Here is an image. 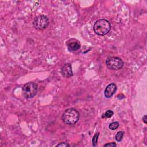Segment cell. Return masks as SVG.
<instances>
[{
    "label": "cell",
    "instance_id": "obj_4",
    "mask_svg": "<svg viewBox=\"0 0 147 147\" xmlns=\"http://www.w3.org/2000/svg\"><path fill=\"white\" fill-rule=\"evenodd\" d=\"M49 21L48 18L45 15H40L36 17L33 21V25L34 28L38 30H42L46 29Z\"/></svg>",
    "mask_w": 147,
    "mask_h": 147
},
{
    "label": "cell",
    "instance_id": "obj_6",
    "mask_svg": "<svg viewBox=\"0 0 147 147\" xmlns=\"http://www.w3.org/2000/svg\"><path fill=\"white\" fill-rule=\"evenodd\" d=\"M117 90V86L115 83H111L108 84L105 89L104 95L106 98H111L115 92Z\"/></svg>",
    "mask_w": 147,
    "mask_h": 147
},
{
    "label": "cell",
    "instance_id": "obj_8",
    "mask_svg": "<svg viewBox=\"0 0 147 147\" xmlns=\"http://www.w3.org/2000/svg\"><path fill=\"white\" fill-rule=\"evenodd\" d=\"M80 48V44L78 41L70 42L68 45V49L69 51H71V52L76 51L79 49Z\"/></svg>",
    "mask_w": 147,
    "mask_h": 147
},
{
    "label": "cell",
    "instance_id": "obj_10",
    "mask_svg": "<svg viewBox=\"0 0 147 147\" xmlns=\"http://www.w3.org/2000/svg\"><path fill=\"white\" fill-rule=\"evenodd\" d=\"M119 123L117 121L115 122H111L109 125V128L110 129V130H116L118 127H119Z\"/></svg>",
    "mask_w": 147,
    "mask_h": 147
},
{
    "label": "cell",
    "instance_id": "obj_12",
    "mask_svg": "<svg viewBox=\"0 0 147 147\" xmlns=\"http://www.w3.org/2000/svg\"><path fill=\"white\" fill-rule=\"evenodd\" d=\"M99 133H97L96 134H94V136H93L92 140V146H95L97 144V142H98V137H99Z\"/></svg>",
    "mask_w": 147,
    "mask_h": 147
},
{
    "label": "cell",
    "instance_id": "obj_2",
    "mask_svg": "<svg viewBox=\"0 0 147 147\" xmlns=\"http://www.w3.org/2000/svg\"><path fill=\"white\" fill-rule=\"evenodd\" d=\"M93 29L97 35L105 36L110 32L111 25L107 20L100 19L96 21L93 26Z\"/></svg>",
    "mask_w": 147,
    "mask_h": 147
},
{
    "label": "cell",
    "instance_id": "obj_9",
    "mask_svg": "<svg viewBox=\"0 0 147 147\" xmlns=\"http://www.w3.org/2000/svg\"><path fill=\"white\" fill-rule=\"evenodd\" d=\"M114 114V113L111 110H107L102 116V118H111Z\"/></svg>",
    "mask_w": 147,
    "mask_h": 147
},
{
    "label": "cell",
    "instance_id": "obj_14",
    "mask_svg": "<svg viewBox=\"0 0 147 147\" xmlns=\"http://www.w3.org/2000/svg\"><path fill=\"white\" fill-rule=\"evenodd\" d=\"M56 146H69V145L66 142H61V143H59Z\"/></svg>",
    "mask_w": 147,
    "mask_h": 147
},
{
    "label": "cell",
    "instance_id": "obj_15",
    "mask_svg": "<svg viewBox=\"0 0 147 147\" xmlns=\"http://www.w3.org/2000/svg\"><path fill=\"white\" fill-rule=\"evenodd\" d=\"M142 121H143L145 124H146V123H147V121H146V115H144L142 117Z\"/></svg>",
    "mask_w": 147,
    "mask_h": 147
},
{
    "label": "cell",
    "instance_id": "obj_5",
    "mask_svg": "<svg viewBox=\"0 0 147 147\" xmlns=\"http://www.w3.org/2000/svg\"><path fill=\"white\" fill-rule=\"evenodd\" d=\"M106 65L108 68L112 70H118L122 68L123 62L118 57H109L106 60Z\"/></svg>",
    "mask_w": 147,
    "mask_h": 147
},
{
    "label": "cell",
    "instance_id": "obj_1",
    "mask_svg": "<svg viewBox=\"0 0 147 147\" xmlns=\"http://www.w3.org/2000/svg\"><path fill=\"white\" fill-rule=\"evenodd\" d=\"M79 113L74 108H69L64 111L62 115V120L67 125H73L79 119Z\"/></svg>",
    "mask_w": 147,
    "mask_h": 147
},
{
    "label": "cell",
    "instance_id": "obj_7",
    "mask_svg": "<svg viewBox=\"0 0 147 147\" xmlns=\"http://www.w3.org/2000/svg\"><path fill=\"white\" fill-rule=\"evenodd\" d=\"M61 74L64 77L70 78L73 75L72 66L70 63L65 64L61 69Z\"/></svg>",
    "mask_w": 147,
    "mask_h": 147
},
{
    "label": "cell",
    "instance_id": "obj_13",
    "mask_svg": "<svg viewBox=\"0 0 147 147\" xmlns=\"http://www.w3.org/2000/svg\"><path fill=\"white\" fill-rule=\"evenodd\" d=\"M117 145L115 142H111V143H107V144H105L103 146L105 147V146H111V147H115Z\"/></svg>",
    "mask_w": 147,
    "mask_h": 147
},
{
    "label": "cell",
    "instance_id": "obj_11",
    "mask_svg": "<svg viewBox=\"0 0 147 147\" xmlns=\"http://www.w3.org/2000/svg\"><path fill=\"white\" fill-rule=\"evenodd\" d=\"M124 135V132L122 131H118L116 135H115V140L118 141V142H120L122 141V138H123V136Z\"/></svg>",
    "mask_w": 147,
    "mask_h": 147
},
{
    "label": "cell",
    "instance_id": "obj_3",
    "mask_svg": "<svg viewBox=\"0 0 147 147\" xmlns=\"http://www.w3.org/2000/svg\"><path fill=\"white\" fill-rule=\"evenodd\" d=\"M38 86L33 82H29L25 84L22 88V95L25 99L34 97L37 93Z\"/></svg>",
    "mask_w": 147,
    "mask_h": 147
}]
</instances>
